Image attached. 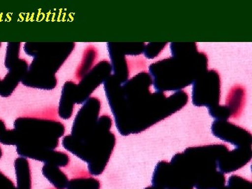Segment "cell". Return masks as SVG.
<instances>
[{"label":"cell","mask_w":252,"mask_h":189,"mask_svg":"<svg viewBox=\"0 0 252 189\" xmlns=\"http://www.w3.org/2000/svg\"><path fill=\"white\" fill-rule=\"evenodd\" d=\"M21 43L9 42L6 47V55H5V67L9 70L20 61V51H21Z\"/></svg>","instance_id":"obj_18"},{"label":"cell","mask_w":252,"mask_h":189,"mask_svg":"<svg viewBox=\"0 0 252 189\" xmlns=\"http://www.w3.org/2000/svg\"><path fill=\"white\" fill-rule=\"evenodd\" d=\"M212 132L220 140L237 147H252L251 132L227 120H216L212 125Z\"/></svg>","instance_id":"obj_10"},{"label":"cell","mask_w":252,"mask_h":189,"mask_svg":"<svg viewBox=\"0 0 252 189\" xmlns=\"http://www.w3.org/2000/svg\"><path fill=\"white\" fill-rule=\"evenodd\" d=\"M103 84L116 127L122 136L144 132L178 112L188 102V94L184 91L169 97L159 91L152 94V79L144 71L123 83L111 74Z\"/></svg>","instance_id":"obj_1"},{"label":"cell","mask_w":252,"mask_h":189,"mask_svg":"<svg viewBox=\"0 0 252 189\" xmlns=\"http://www.w3.org/2000/svg\"><path fill=\"white\" fill-rule=\"evenodd\" d=\"M152 184L153 187L162 189H194L180 169L165 160L159 162L154 169Z\"/></svg>","instance_id":"obj_9"},{"label":"cell","mask_w":252,"mask_h":189,"mask_svg":"<svg viewBox=\"0 0 252 189\" xmlns=\"http://www.w3.org/2000/svg\"><path fill=\"white\" fill-rule=\"evenodd\" d=\"M228 149L224 144L189 147L175 154L170 162L185 174L195 189H217L225 185L224 174L218 170V160Z\"/></svg>","instance_id":"obj_5"},{"label":"cell","mask_w":252,"mask_h":189,"mask_svg":"<svg viewBox=\"0 0 252 189\" xmlns=\"http://www.w3.org/2000/svg\"><path fill=\"white\" fill-rule=\"evenodd\" d=\"M97 58V50L94 46H89L84 51L82 60L76 71L75 77L77 80H80L89 71L94 67V61Z\"/></svg>","instance_id":"obj_16"},{"label":"cell","mask_w":252,"mask_h":189,"mask_svg":"<svg viewBox=\"0 0 252 189\" xmlns=\"http://www.w3.org/2000/svg\"><path fill=\"white\" fill-rule=\"evenodd\" d=\"M15 174L18 189H32L31 165L27 158L19 157L14 161Z\"/></svg>","instance_id":"obj_14"},{"label":"cell","mask_w":252,"mask_h":189,"mask_svg":"<svg viewBox=\"0 0 252 189\" xmlns=\"http://www.w3.org/2000/svg\"><path fill=\"white\" fill-rule=\"evenodd\" d=\"M16 152L20 157L45 163L65 132L62 123L54 119L19 117L14 121Z\"/></svg>","instance_id":"obj_4"},{"label":"cell","mask_w":252,"mask_h":189,"mask_svg":"<svg viewBox=\"0 0 252 189\" xmlns=\"http://www.w3.org/2000/svg\"><path fill=\"white\" fill-rule=\"evenodd\" d=\"M1 79H0V84H1Z\"/></svg>","instance_id":"obj_25"},{"label":"cell","mask_w":252,"mask_h":189,"mask_svg":"<svg viewBox=\"0 0 252 189\" xmlns=\"http://www.w3.org/2000/svg\"><path fill=\"white\" fill-rule=\"evenodd\" d=\"M6 130V125H5L4 121L2 119H0V135L2 132H4ZM2 150H1V147H0V159L2 157Z\"/></svg>","instance_id":"obj_22"},{"label":"cell","mask_w":252,"mask_h":189,"mask_svg":"<svg viewBox=\"0 0 252 189\" xmlns=\"http://www.w3.org/2000/svg\"><path fill=\"white\" fill-rule=\"evenodd\" d=\"M44 177L56 189H66L69 179L67 175L59 167L44 164L41 169Z\"/></svg>","instance_id":"obj_15"},{"label":"cell","mask_w":252,"mask_h":189,"mask_svg":"<svg viewBox=\"0 0 252 189\" xmlns=\"http://www.w3.org/2000/svg\"><path fill=\"white\" fill-rule=\"evenodd\" d=\"M192 102L197 107H208L209 109L220 106V77L217 71L211 69L199 76L193 83Z\"/></svg>","instance_id":"obj_7"},{"label":"cell","mask_w":252,"mask_h":189,"mask_svg":"<svg viewBox=\"0 0 252 189\" xmlns=\"http://www.w3.org/2000/svg\"><path fill=\"white\" fill-rule=\"evenodd\" d=\"M75 48V43H26L23 50L32 57L21 84L39 90H54L58 84L56 73Z\"/></svg>","instance_id":"obj_6"},{"label":"cell","mask_w":252,"mask_h":189,"mask_svg":"<svg viewBox=\"0 0 252 189\" xmlns=\"http://www.w3.org/2000/svg\"><path fill=\"white\" fill-rule=\"evenodd\" d=\"M100 110L99 99H88L74 118L70 135L64 136L62 140L63 148L86 162L93 176L103 173L117 142L111 131L112 118L99 117Z\"/></svg>","instance_id":"obj_2"},{"label":"cell","mask_w":252,"mask_h":189,"mask_svg":"<svg viewBox=\"0 0 252 189\" xmlns=\"http://www.w3.org/2000/svg\"><path fill=\"white\" fill-rule=\"evenodd\" d=\"M0 143L3 145H13L16 144V138L13 129H6L0 135Z\"/></svg>","instance_id":"obj_20"},{"label":"cell","mask_w":252,"mask_h":189,"mask_svg":"<svg viewBox=\"0 0 252 189\" xmlns=\"http://www.w3.org/2000/svg\"><path fill=\"white\" fill-rule=\"evenodd\" d=\"M100 182L94 177H79L69 180L66 189H100Z\"/></svg>","instance_id":"obj_17"},{"label":"cell","mask_w":252,"mask_h":189,"mask_svg":"<svg viewBox=\"0 0 252 189\" xmlns=\"http://www.w3.org/2000/svg\"><path fill=\"white\" fill-rule=\"evenodd\" d=\"M112 66L108 61L103 60L94 66L76 86V104L82 105L91 94L111 75Z\"/></svg>","instance_id":"obj_8"},{"label":"cell","mask_w":252,"mask_h":189,"mask_svg":"<svg viewBox=\"0 0 252 189\" xmlns=\"http://www.w3.org/2000/svg\"><path fill=\"white\" fill-rule=\"evenodd\" d=\"M252 158V147L228 149L219 158L218 170L223 174L237 171L251 161Z\"/></svg>","instance_id":"obj_11"},{"label":"cell","mask_w":252,"mask_h":189,"mask_svg":"<svg viewBox=\"0 0 252 189\" xmlns=\"http://www.w3.org/2000/svg\"><path fill=\"white\" fill-rule=\"evenodd\" d=\"M217 189H252L251 181L237 175L230 176L228 185Z\"/></svg>","instance_id":"obj_19"},{"label":"cell","mask_w":252,"mask_h":189,"mask_svg":"<svg viewBox=\"0 0 252 189\" xmlns=\"http://www.w3.org/2000/svg\"><path fill=\"white\" fill-rule=\"evenodd\" d=\"M144 189H162L157 188V187H153V186H150V187H147V188H145Z\"/></svg>","instance_id":"obj_23"},{"label":"cell","mask_w":252,"mask_h":189,"mask_svg":"<svg viewBox=\"0 0 252 189\" xmlns=\"http://www.w3.org/2000/svg\"><path fill=\"white\" fill-rule=\"evenodd\" d=\"M1 43H0V47H1Z\"/></svg>","instance_id":"obj_24"},{"label":"cell","mask_w":252,"mask_h":189,"mask_svg":"<svg viewBox=\"0 0 252 189\" xmlns=\"http://www.w3.org/2000/svg\"><path fill=\"white\" fill-rule=\"evenodd\" d=\"M0 189H18L12 180L0 171Z\"/></svg>","instance_id":"obj_21"},{"label":"cell","mask_w":252,"mask_h":189,"mask_svg":"<svg viewBox=\"0 0 252 189\" xmlns=\"http://www.w3.org/2000/svg\"><path fill=\"white\" fill-rule=\"evenodd\" d=\"M76 86L77 83L67 81L64 83L61 91L58 114L63 120H69L72 118L76 104Z\"/></svg>","instance_id":"obj_13"},{"label":"cell","mask_w":252,"mask_h":189,"mask_svg":"<svg viewBox=\"0 0 252 189\" xmlns=\"http://www.w3.org/2000/svg\"><path fill=\"white\" fill-rule=\"evenodd\" d=\"M29 64L26 60L21 59L20 61L8 70L7 74L0 84V96L9 97L21 82L25 74L27 72Z\"/></svg>","instance_id":"obj_12"},{"label":"cell","mask_w":252,"mask_h":189,"mask_svg":"<svg viewBox=\"0 0 252 189\" xmlns=\"http://www.w3.org/2000/svg\"><path fill=\"white\" fill-rule=\"evenodd\" d=\"M194 43H172V57L160 60L149 67L154 89L157 91H177L192 84L206 72V54L198 53Z\"/></svg>","instance_id":"obj_3"}]
</instances>
